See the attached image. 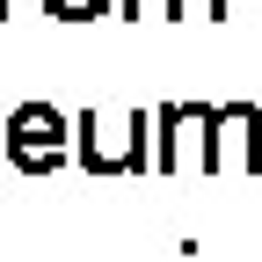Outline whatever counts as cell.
<instances>
[{
	"instance_id": "obj_1",
	"label": "cell",
	"mask_w": 262,
	"mask_h": 262,
	"mask_svg": "<svg viewBox=\"0 0 262 262\" xmlns=\"http://www.w3.org/2000/svg\"><path fill=\"white\" fill-rule=\"evenodd\" d=\"M146 153H153V117L131 110V117H102V110H80L73 117V160L88 175H146Z\"/></svg>"
},
{
	"instance_id": "obj_2",
	"label": "cell",
	"mask_w": 262,
	"mask_h": 262,
	"mask_svg": "<svg viewBox=\"0 0 262 262\" xmlns=\"http://www.w3.org/2000/svg\"><path fill=\"white\" fill-rule=\"evenodd\" d=\"M0 160L15 175H51L73 160V124H66L51 102H22L0 117Z\"/></svg>"
},
{
	"instance_id": "obj_3",
	"label": "cell",
	"mask_w": 262,
	"mask_h": 262,
	"mask_svg": "<svg viewBox=\"0 0 262 262\" xmlns=\"http://www.w3.org/2000/svg\"><path fill=\"white\" fill-rule=\"evenodd\" d=\"M204 175H262V110L255 102H211Z\"/></svg>"
},
{
	"instance_id": "obj_4",
	"label": "cell",
	"mask_w": 262,
	"mask_h": 262,
	"mask_svg": "<svg viewBox=\"0 0 262 262\" xmlns=\"http://www.w3.org/2000/svg\"><path fill=\"white\" fill-rule=\"evenodd\" d=\"M204 131H211V102H160L153 110V168L160 175H182V168H204Z\"/></svg>"
},
{
	"instance_id": "obj_5",
	"label": "cell",
	"mask_w": 262,
	"mask_h": 262,
	"mask_svg": "<svg viewBox=\"0 0 262 262\" xmlns=\"http://www.w3.org/2000/svg\"><path fill=\"white\" fill-rule=\"evenodd\" d=\"M37 8H44L51 22H95V15H110L117 0H37Z\"/></svg>"
},
{
	"instance_id": "obj_6",
	"label": "cell",
	"mask_w": 262,
	"mask_h": 262,
	"mask_svg": "<svg viewBox=\"0 0 262 262\" xmlns=\"http://www.w3.org/2000/svg\"><path fill=\"white\" fill-rule=\"evenodd\" d=\"M117 8H124L131 22H146V15H153V22H182V0H117Z\"/></svg>"
},
{
	"instance_id": "obj_7",
	"label": "cell",
	"mask_w": 262,
	"mask_h": 262,
	"mask_svg": "<svg viewBox=\"0 0 262 262\" xmlns=\"http://www.w3.org/2000/svg\"><path fill=\"white\" fill-rule=\"evenodd\" d=\"M8 15H15V0H0V22H8Z\"/></svg>"
}]
</instances>
